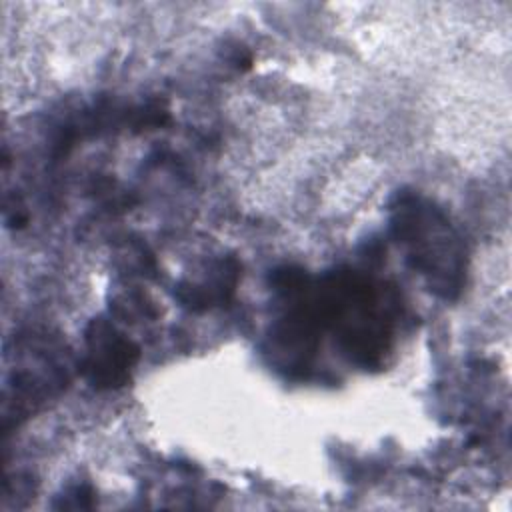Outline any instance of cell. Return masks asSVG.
I'll list each match as a JSON object with an SVG mask.
<instances>
[{"instance_id": "obj_1", "label": "cell", "mask_w": 512, "mask_h": 512, "mask_svg": "<svg viewBox=\"0 0 512 512\" xmlns=\"http://www.w3.org/2000/svg\"><path fill=\"white\" fill-rule=\"evenodd\" d=\"M324 330L334 334L342 354L368 370L382 366L392 346V320L380 286L350 268H338L314 282Z\"/></svg>"}, {"instance_id": "obj_3", "label": "cell", "mask_w": 512, "mask_h": 512, "mask_svg": "<svg viewBox=\"0 0 512 512\" xmlns=\"http://www.w3.org/2000/svg\"><path fill=\"white\" fill-rule=\"evenodd\" d=\"M138 358V346L110 320L94 318L86 326L80 370L96 390H116L128 384Z\"/></svg>"}, {"instance_id": "obj_2", "label": "cell", "mask_w": 512, "mask_h": 512, "mask_svg": "<svg viewBox=\"0 0 512 512\" xmlns=\"http://www.w3.org/2000/svg\"><path fill=\"white\" fill-rule=\"evenodd\" d=\"M390 230L428 290L456 300L466 284L468 252L450 216L418 192H398L390 204Z\"/></svg>"}]
</instances>
